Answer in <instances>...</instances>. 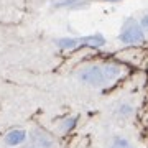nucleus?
I'll list each match as a JSON object with an SVG mask.
<instances>
[{
	"label": "nucleus",
	"mask_w": 148,
	"mask_h": 148,
	"mask_svg": "<svg viewBox=\"0 0 148 148\" xmlns=\"http://www.w3.org/2000/svg\"><path fill=\"white\" fill-rule=\"evenodd\" d=\"M117 40L123 46H140L147 41V33L143 30L140 20L133 18V16H127L122 21Z\"/></svg>",
	"instance_id": "f257e3e1"
},
{
	"label": "nucleus",
	"mask_w": 148,
	"mask_h": 148,
	"mask_svg": "<svg viewBox=\"0 0 148 148\" xmlns=\"http://www.w3.org/2000/svg\"><path fill=\"white\" fill-rule=\"evenodd\" d=\"M77 79L82 82V84L89 86V87H97V89H102V87H107V77L106 73H104V66L102 63H90L86 64L76 73Z\"/></svg>",
	"instance_id": "f03ea898"
},
{
	"label": "nucleus",
	"mask_w": 148,
	"mask_h": 148,
	"mask_svg": "<svg viewBox=\"0 0 148 148\" xmlns=\"http://www.w3.org/2000/svg\"><path fill=\"white\" fill-rule=\"evenodd\" d=\"M23 148H54V140L45 130L35 128L27 137V142L23 143Z\"/></svg>",
	"instance_id": "7ed1b4c3"
},
{
	"label": "nucleus",
	"mask_w": 148,
	"mask_h": 148,
	"mask_svg": "<svg viewBox=\"0 0 148 148\" xmlns=\"http://www.w3.org/2000/svg\"><path fill=\"white\" fill-rule=\"evenodd\" d=\"M102 66H104V73H106L109 86L117 82L123 74V66L120 63H117V61H107V63H102Z\"/></svg>",
	"instance_id": "20e7f679"
},
{
	"label": "nucleus",
	"mask_w": 148,
	"mask_h": 148,
	"mask_svg": "<svg viewBox=\"0 0 148 148\" xmlns=\"http://www.w3.org/2000/svg\"><path fill=\"white\" fill-rule=\"evenodd\" d=\"M81 46L92 48V49H101L107 45V38L102 33H92V35H86V36H79Z\"/></svg>",
	"instance_id": "39448f33"
},
{
	"label": "nucleus",
	"mask_w": 148,
	"mask_h": 148,
	"mask_svg": "<svg viewBox=\"0 0 148 148\" xmlns=\"http://www.w3.org/2000/svg\"><path fill=\"white\" fill-rule=\"evenodd\" d=\"M27 132L21 130V128H15V130H10V132L5 135V143L8 147H18V145H23L27 142Z\"/></svg>",
	"instance_id": "423d86ee"
},
{
	"label": "nucleus",
	"mask_w": 148,
	"mask_h": 148,
	"mask_svg": "<svg viewBox=\"0 0 148 148\" xmlns=\"http://www.w3.org/2000/svg\"><path fill=\"white\" fill-rule=\"evenodd\" d=\"M54 45L59 48V49H76V48H81V40L79 36H64V38H58Z\"/></svg>",
	"instance_id": "0eeeda50"
},
{
	"label": "nucleus",
	"mask_w": 148,
	"mask_h": 148,
	"mask_svg": "<svg viewBox=\"0 0 148 148\" xmlns=\"http://www.w3.org/2000/svg\"><path fill=\"white\" fill-rule=\"evenodd\" d=\"M87 5V0H56L54 2V7L56 8H82V7Z\"/></svg>",
	"instance_id": "6e6552de"
},
{
	"label": "nucleus",
	"mask_w": 148,
	"mask_h": 148,
	"mask_svg": "<svg viewBox=\"0 0 148 148\" xmlns=\"http://www.w3.org/2000/svg\"><path fill=\"white\" fill-rule=\"evenodd\" d=\"M115 115H119L120 119H130L133 115V106L128 102H122L119 104L115 109Z\"/></svg>",
	"instance_id": "1a4fd4ad"
},
{
	"label": "nucleus",
	"mask_w": 148,
	"mask_h": 148,
	"mask_svg": "<svg viewBox=\"0 0 148 148\" xmlns=\"http://www.w3.org/2000/svg\"><path fill=\"white\" fill-rule=\"evenodd\" d=\"M76 123H77V117H68V119H64L63 123H61V130L63 132H71L74 127H76Z\"/></svg>",
	"instance_id": "9d476101"
},
{
	"label": "nucleus",
	"mask_w": 148,
	"mask_h": 148,
	"mask_svg": "<svg viewBox=\"0 0 148 148\" xmlns=\"http://www.w3.org/2000/svg\"><path fill=\"white\" fill-rule=\"evenodd\" d=\"M109 148H135V147L132 145V142H128L127 138H115Z\"/></svg>",
	"instance_id": "9b49d317"
},
{
	"label": "nucleus",
	"mask_w": 148,
	"mask_h": 148,
	"mask_svg": "<svg viewBox=\"0 0 148 148\" xmlns=\"http://www.w3.org/2000/svg\"><path fill=\"white\" fill-rule=\"evenodd\" d=\"M140 23H142V27H143V30H145V33L148 35V13H145V15L140 18Z\"/></svg>",
	"instance_id": "f8f14e48"
},
{
	"label": "nucleus",
	"mask_w": 148,
	"mask_h": 148,
	"mask_svg": "<svg viewBox=\"0 0 148 148\" xmlns=\"http://www.w3.org/2000/svg\"><path fill=\"white\" fill-rule=\"evenodd\" d=\"M102 2H110V3H115V2H122V0H102Z\"/></svg>",
	"instance_id": "ddd939ff"
}]
</instances>
